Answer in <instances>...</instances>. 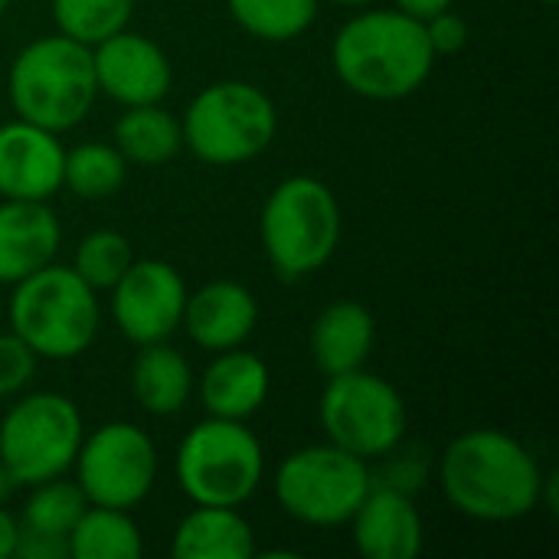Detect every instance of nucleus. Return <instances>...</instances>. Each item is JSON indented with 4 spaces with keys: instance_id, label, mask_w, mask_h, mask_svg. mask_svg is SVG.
Segmentation results:
<instances>
[{
    "instance_id": "nucleus-33",
    "label": "nucleus",
    "mask_w": 559,
    "mask_h": 559,
    "mask_svg": "<svg viewBox=\"0 0 559 559\" xmlns=\"http://www.w3.org/2000/svg\"><path fill=\"white\" fill-rule=\"evenodd\" d=\"M16 540H20V518L0 504V559H13Z\"/></svg>"
},
{
    "instance_id": "nucleus-6",
    "label": "nucleus",
    "mask_w": 559,
    "mask_h": 559,
    "mask_svg": "<svg viewBox=\"0 0 559 559\" xmlns=\"http://www.w3.org/2000/svg\"><path fill=\"white\" fill-rule=\"evenodd\" d=\"M183 147L213 167H239L265 154L278 134V108L265 88L223 79L193 95L180 118Z\"/></svg>"
},
{
    "instance_id": "nucleus-36",
    "label": "nucleus",
    "mask_w": 559,
    "mask_h": 559,
    "mask_svg": "<svg viewBox=\"0 0 559 559\" xmlns=\"http://www.w3.org/2000/svg\"><path fill=\"white\" fill-rule=\"evenodd\" d=\"M10 7H13V0H0V16H3V13H7Z\"/></svg>"
},
{
    "instance_id": "nucleus-34",
    "label": "nucleus",
    "mask_w": 559,
    "mask_h": 559,
    "mask_svg": "<svg viewBox=\"0 0 559 559\" xmlns=\"http://www.w3.org/2000/svg\"><path fill=\"white\" fill-rule=\"evenodd\" d=\"M13 478H10V472L3 468V462H0V504H7L10 501V495H13Z\"/></svg>"
},
{
    "instance_id": "nucleus-12",
    "label": "nucleus",
    "mask_w": 559,
    "mask_h": 559,
    "mask_svg": "<svg viewBox=\"0 0 559 559\" xmlns=\"http://www.w3.org/2000/svg\"><path fill=\"white\" fill-rule=\"evenodd\" d=\"M187 282L164 259H134L111 285V318L134 347L170 341L187 308Z\"/></svg>"
},
{
    "instance_id": "nucleus-18",
    "label": "nucleus",
    "mask_w": 559,
    "mask_h": 559,
    "mask_svg": "<svg viewBox=\"0 0 559 559\" xmlns=\"http://www.w3.org/2000/svg\"><path fill=\"white\" fill-rule=\"evenodd\" d=\"M62 226L49 203L3 200L0 203V285H16L36 269L56 262Z\"/></svg>"
},
{
    "instance_id": "nucleus-9",
    "label": "nucleus",
    "mask_w": 559,
    "mask_h": 559,
    "mask_svg": "<svg viewBox=\"0 0 559 559\" xmlns=\"http://www.w3.org/2000/svg\"><path fill=\"white\" fill-rule=\"evenodd\" d=\"M318 419L324 429V442L364 462H380L393 455L406 442L409 429L403 393L390 380L364 367L328 377L318 400Z\"/></svg>"
},
{
    "instance_id": "nucleus-2",
    "label": "nucleus",
    "mask_w": 559,
    "mask_h": 559,
    "mask_svg": "<svg viewBox=\"0 0 559 559\" xmlns=\"http://www.w3.org/2000/svg\"><path fill=\"white\" fill-rule=\"evenodd\" d=\"M426 23L396 7H364L331 39V66L344 88L367 102L416 95L436 66Z\"/></svg>"
},
{
    "instance_id": "nucleus-28",
    "label": "nucleus",
    "mask_w": 559,
    "mask_h": 559,
    "mask_svg": "<svg viewBox=\"0 0 559 559\" xmlns=\"http://www.w3.org/2000/svg\"><path fill=\"white\" fill-rule=\"evenodd\" d=\"M134 262V249L128 236L115 229H92L79 239L72 255V272L95 292H111V285Z\"/></svg>"
},
{
    "instance_id": "nucleus-25",
    "label": "nucleus",
    "mask_w": 559,
    "mask_h": 559,
    "mask_svg": "<svg viewBox=\"0 0 559 559\" xmlns=\"http://www.w3.org/2000/svg\"><path fill=\"white\" fill-rule=\"evenodd\" d=\"M236 26L262 43H292L311 29L321 0H226Z\"/></svg>"
},
{
    "instance_id": "nucleus-17",
    "label": "nucleus",
    "mask_w": 559,
    "mask_h": 559,
    "mask_svg": "<svg viewBox=\"0 0 559 559\" xmlns=\"http://www.w3.org/2000/svg\"><path fill=\"white\" fill-rule=\"evenodd\" d=\"M197 393L206 416L249 423L272 393V373L259 354L229 347L213 354L210 367L197 380Z\"/></svg>"
},
{
    "instance_id": "nucleus-4",
    "label": "nucleus",
    "mask_w": 559,
    "mask_h": 559,
    "mask_svg": "<svg viewBox=\"0 0 559 559\" xmlns=\"http://www.w3.org/2000/svg\"><path fill=\"white\" fill-rule=\"evenodd\" d=\"M10 331L39 360L82 357L102 328L98 292L88 288L72 265L49 262L13 285L7 305Z\"/></svg>"
},
{
    "instance_id": "nucleus-20",
    "label": "nucleus",
    "mask_w": 559,
    "mask_h": 559,
    "mask_svg": "<svg viewBox=\"0 0 559 559\" xmlns=\"http://www.w3.org/2000/svg\"><path fill=\"white\" fill-rule=\"evenodd\" d=\"M170 554L177 559H252L255 531L239 508L193 504L174 527Z\"/></svg>"
},
{
    "instance_id": "nucleus-26",
    "label": "nucleus",
    "mask_w": 559,
    "mask_h": 559,
    "mask_svg": "<svg viewBox=\"0 0 559 559\" xmlns=\"http://www.w3.org/2000/svg\"><path fill=\"white\" fill-rule=\"evenodd\" d=\"M88 508L82 488L75 481L62 478H49L29 488L23 511H20V527L36 531V534H52V537H69L72 524L82 518V511Z\"/></svg>"
},
{
    "instance_id": "nucleus-13",
    "label": "nucleus",
    "mask_w": 559,
    "mask_h": 559,
    "mask_svg": "<svg viewBox=\"0 0 559 559\" xmlns=\"http://www.w3.org/2000/svg\"><path fill=\"white\" fill-rule=\"evenodd\" d=\"M92 69L98 95L121 108L164 102L174 85V66L160 43L128 26L92 46Z\"/></svg>"
},
{
    "instance_id": "nucleus-14",
    "label": "nucleus",
    "mask_w": 559,
    "mask_h": 559,
    "mask_svg": "<svg viewBox=\"0 0 559 559\" xmlns=\"http://www.w3.org/2000/svg\"><path fill=\"white\" fill-rule=\"evenodd\" d=\"M66 147L59 134L10 118L0 124V197L49 203L62 190Z\"/></svg>"
},
{
    "instance_id": "nucleus-19",
    "label": "nucleus",
    "mask_w": 559,
    "mask_h": 559,
    "mask_svg": "<svg viewBox=\"0 0 559 559\" xmlns=\"http://www.w3.org/2000/svg\"><path fill=\"white\" fill-rule=\"evenodd\" d=\"M377 344V321L354 298L331 301L311 324V360L324 377L367 367Z\"/></svg>"
},
{
    "instance_id": "nucleus-10",
    "label": "nucleus",
    "mask_w": 559,
    "mask_h": 559,
    "mask_svg": "<svg viewBox=\"0 0 559 559\" xmlns=\"http://www.w3.org/2000/svg\"><path fill=\"white\" fill-rule=\"evenodd\" d=\"M85 439L79 406L52 390L16 400L0 419V462L16 488H33L72 472Z\"/></svg>"
},
{
    "instance_id": "nucleus-21",
    "label": "nucleus",
    "mask_w": 559,
    "mask_h": 559,
    "mask_svg": "<svg viewBox=\"0 0 559 559\" xmlns=\"http://www.w3.org/2000/svg\"><path fill=\"white\" fill-rule=\"evenodd\" d=\"M197 393L190 360L167 341L138 347L131 364V396L151 416H177Z\"/></svg>"
},
{
    "instance_id": "nucleus-22",
    "label": "nucleus",
    "mask_w": 559,
    "mask_h": 559,
    "mask_svg": "<svg viewBox=\"0 0 559 559\" xmlns=\"http://www.w3.org/2000/svg\"><path fill=\"white\" fill-rule=\"evenodd\" d=\"M111 144L121 157L138 167H160L183 151L180 118L170 115L160 102L154 105H131L121 111L111 131Z\"/></svg>"
},
{
    "instance_id": "nucleus-27",
    "label": "nucleus",
    "mask_w": 559,
    "mask_h": 559,
    "mask_svg": "<svg viewBox=\"0 0 559 559\" xmlns=\"http://www.w3.org/2000/svg\"><path fill=\"white\" fill-rule=\"evenodd\" d=\"M49 10L56 33L92 49L95 43L128 26L134 0H49Z\"/></svg>"
},
{
    "instance_id": "nucleus-8",
    "label": "nucleus",
    "mask_w": 559,
    "mask_h": 559,
    "mask_svg": "<svg viewBox=\"0 0 559 559\" xmlns=\"http://www.w3.org/2000/svg\"><path fill=\"white\" fill-rule=\"evenodd\" d=\"M373 488L370 462L331 445H305L275 468L272 491L278 508L305 527H344Z\"/></svg>"
},
{
    "instance_id": "nucleus-7",
    "label": "nucleus",
    "mask_w": 559,
    "mask_h": 559,
    "mask_svg": "<svg viewBox=\"0 0 559 559\" xmlns=\"http://www.w3.org/2000/svg\"><path fill=\"white\" fill-rule=\"evenodd\" d=\"M174 478L190 504L242 508L262 488L265 449L246 423L206 416L180 439Z\"/></svg>"
},
{
    "instance_id": "nucleus-32",
    "label": "nucleus",
    "mask_w": 559,
    "mask_h": 559,
    "mask_svg": "<svg viewBox=\"0 0 559 559\" xmlns=\"http://www.w3.org/2000/svg\"><path fill=\"white\" fill-rule=\"evenodd\" d=\"M455 0H393V7L396 10H403L406 16H413V20H429V16H436V13H442V10H449Z\"/></svg>"
},
{
    "instance_id": "nucleus-30",
    "label": "nucleus",
    "mask_w": 559,
    "mask_h": 559,
    "mask_svg": "<svg viewBox=\"0 0 559 559\" xmlns=\"http://www.w3.org/2000/svg\"><path fill=\"white\" fill-rule=\"evenodd\" d=\"M426 36L436 56H455L468 46V23L449 7L426 20Z\"/></svg>"
},
{
    "instance_id": "nucleus-3",
    "label": "nucleus",
    "mask_w": 559,
    "mask_h": 559,
    "mask_svg": "<svg viewBox=\"0 0 559 559\" xmlns=\"http://www.w3.org/2000/svg\"><path fill=\"white\" fill-rule=\"evenodd\" d=\"M7 95L13 115L29 124L52 134L79 128L98 98L92 49L62 33L26 43L10 62Z\"/></svg>"
},
{
    "instance_id": "nucleus-15",
    "label": "nucleus",
    "mask_w": 559,
    "mask_h": 559,
    "mask_svg": "<svg viewBox=\"0 0 559 559\" xmlns=\"http://www.w3.org/2000/svg\"><path fill=\"white\" fill-rule=\"evenodd\" d=\"M347 524L364 559H416L426 547V527L413 495L390 485L373 481Z\"/></svg>"
},
{
    "instance_id": "nucleus-24",
    "label": "nucleus",
    "mask_w": 559,
    "mask_h": 559,
    "mask_svg": "<svg viewBox=\"0 0 559 559\" xmlns=\"http://www.w3.org/2000/svg\"><path fill=\"white\" fill-rule=\"evenodd\" d=\"M128 160L111 141H82L66 151L62 187L79 200H108L124 187Z\"/></svg>"
},
{
    "instance_id": "nucleus-29",
    "label": "nucleus",
    "mask_w": 559,
    "mask_h": 559,
    "mask_svg": "<svg viewBox=\"0 0 559 559\" xmlns=\"http://www.w3.org/2000/svg\"><path fill=\"white\" fill-rule=\"evenodd\" d=\"M36 364L39 357L13 331L0 334V400L23 393L36 377Z\"/></svg>"
},
{
    "instance_id": "nucleus-35",
    "label": "nucleus",
    "mask_w": 559,
    "mask_h": 559,
    "mask_svg": "<svg viewBox=\"0 0 559 559\" xmlns=\"http://www.w3.org/2000/svg\"><path fill=\"white\" fill-rule=\"evenodd\" d=\"M334 7H347V10H364V7H373L377 0H328Z\"/></svg>"
},
{
    "instance_id": "nucleus-37",
    "label": "nucleus",
    "mask_w": 559,
    "mask_h": 559,
    "mask_svg": "<svg viewBox=\"0 0 559 559\" xmlns=\"http://www.w3.org/2000/svg\"><path fill=\"white\" fill-rule=\"evenodd\" d=\"M540 3H547V7H554V3H557V0H540Z\"/></svg>"
},
{
    "instance_id": "nucleus-16",
    "label": "nucleus",
    "mask_w": 559,
    "mask_h": 559,
    "mask_svg": "<svg viewBox=\"0 0 559 559\" xmlns=\"http://www.w3.org/2000/svg\"><path fill=\"white\" fill-rule=\"evenodd\" d=\"M255 324H259L255 295L246 285L229 282V278L206 282L203 288L187 295V308L180 321L187 337L206 354L246 347Z\"/></svg>"
},
{
    "instance_id": "nucleus-23",
    "label": "nucleus",
    "mask_w": 559,
    "mask_h": 559,
    "mask_svg": "<svg viewBox=\"0 0 559 559\" xmlns=\"http://www.w3.org/2000/svg\"><path fill=\"white\" fill-rule=\"evenodd\" d=\"M69 559H138L144 544L131 511L88 504L69 531Z\"/></svg>"
},
{
    "instance_id": "nucleus-5",
    "label": "nucleus",
    "mask_w": 559,
    "mask_h": 559,
    "mask_svg": "<svg viewBox=\"0 0 559 559\" xmlns=\"http://www.w3.org/2000/svg\"><path fill=\"white\" fill-rule=\"evenodd\" d=\"M259 242L285 282L324 269L341 246V203L334 190L308 174L285 177L262 203Z\"/></svg>"
},
{
    "instance_id": "nucleus-31",
    "label": "nucleus",
    "mask_w": 559,
    "mask_h": 559,
    "mask_svg": "<svg viewBox=\"0 0 559 559\" xmlns=\"http://www.w3.org/2000/svg\"><path fill=\"white\" fill-rule=\"evenodd\" d=\"M16 559H69V540L66 537H52V534H36L20 527V540H16Z\"/></svg>"
},
{
    "instance_id": "nucleus-11",
    "label": "nucleus",
    "mask_w": 559,
    "mask_h": 559,
    "mask_svg": "<svg viewBox=\"0 0 559 559\" xmlns=\"http://www.w3.org/2000/svg\"><path fill=\"white\" fill-rule=\"evenodd\" d=\"M88 504L134 511L157 481V445L134 423H105L85 432L72 462Z\"/></svg>"
},
{
    "instance_id": "nucleus-1",
    "label": "nucleus",
    "mask_w": 559,
    "mask_h": 559,
    "mask_svg": "<svg viewBox=\"0 0 559 559\" xmlns=\"http://www.w3.org/2000/svg\"><path fill=\"white\" fill-rule=\"evenodd\" d=\"M439 488L452 511L478 524H514L540 508L537 455L501 429H468L439 459Z\"/></svg>"
}]
</instances>
